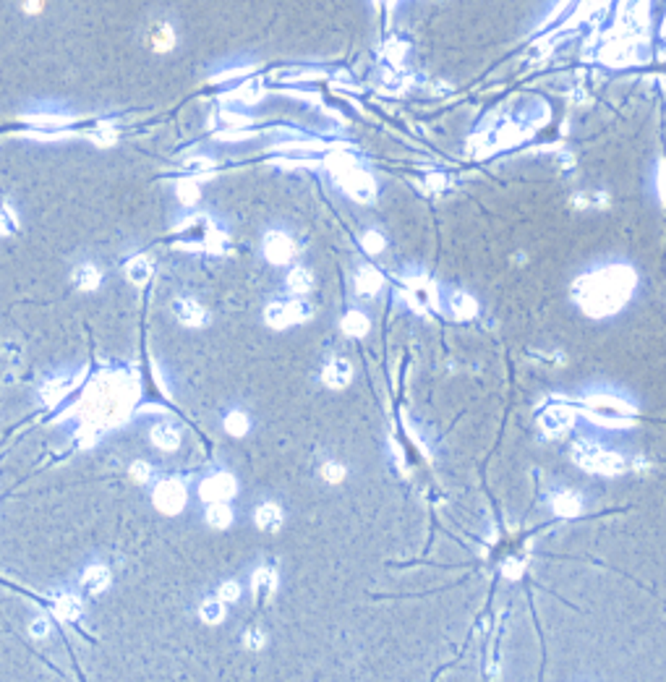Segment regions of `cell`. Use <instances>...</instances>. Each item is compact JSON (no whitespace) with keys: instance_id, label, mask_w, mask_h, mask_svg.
<instances>
[{"instance_id":"obj_1","label":"cell","mask_w":666,"mask_h":682,"mask_svg":"<svg viewBox=\"0 0 666 682\" xmlns=\"http://www.w3.org/2000/svg\"><path fill=\"white\" fill-rule=\"evenodd\" d=\"M638 277L627 264H612L606 270L583 275L573 288L577 306L593 319L617 314L632 296Z\"/></svg>"},{"instance_id":"obj_2","label":"cell","mask_w":666,"mask_h":682,"mask_svg":"<svg viewBox=\"0 0 666 682\" xmlns=\"http://www.w3.org/2000/svg\"><path fill=\"white\" fill-rule=\"evenodd\" d=\"M326 168L332 170L335 181L342 186V191H348L353 199L371 201V199L377 197V186L371 181V175L366 170H361L348 152H332L329 160H326Z\"/></svg>"},{"instance_id":"obj_3","label":"cell","mask_w":666,"mask_h":682,"mask_svg":"<svg viewBox=\"0 0 666 682\" xmlns=\"http://www.w3.org/2000/svg\"><path fill=\"white\" fill-rule=\"evenodd\" d=\"M583 406H586L588 419H593L601 426H612V429L632 424V416H635V408L614 395H590Z\"/></svg>"},{"instance_id":"obj_4","label":"cell","mask_w":666,"mask_h":682,"mask_svg":"<svg viewBox=\"0 0 666 682\" xmlns=\"http://www.w3.org/2000/svg\"><path fill=\"white\" fill-rule=\"evenodd\" d=\"M573 458L580 468L590 473H601V476H617V473L627 471V460L622 455L609 452L596 442H575Z\"/></svg>"},{"instance_id":"obj_5","label":"cell","mask_w":666,"mask_h":682,"mask_svg":"<svg viewBox=\"0 0 666 682\" xmlns=\"http://www.w3.org/2000/svg\"><path fill=\"white\" fill-rule=\"evenodd\" d=\"M309 316H313V306L303 301V298H285V301H272L264 311L267 324L274 329H285L290 324H300Z\"/></svg>"},{"instance_id":"obj_6","label":"cell","mask_w":666,"mask_h":682,"mask_svg":"<svg viewBox=\"0 0 666 682\" xmlns=\"http://www.w3.org/2000/svg\"><path fill=\"white\" fill-rule=\"evenodd\" d=\"M146 47L152 50V53H173L175 47H178V42H181V34H178V29L175 24L170 21V19H157V21H149L146 24Z\"/></svg>"},{"instance_id":"obj_7","label":"cell","mask_w":666,"mask_h":682,"mask_svg":"<svg viewBox=\"0 0 666 682\" xmlns=\"http://www.w3.org/2000/svg\"><path fill=\"white\" fill-rule=\"evenodd\" d=\"M155 505H157V510L168 512V515L181 512L183 505H186V486H183L178 478L159 481V484L155 486Z\"/></svg>"},{"instance_id":"obj_8","label":"cell","mask_w":666,"mask_h":682,"mask_svg":"<svg viewBox=\"0 0 666 682\" xmlns=\"http://www.w3.org/2000/svg\"><path fill=\"white\" fill-rule=\"evenodd\" d=\"M261 249H264V256L272 264H287L296 254V243L285 230H269L261 241Z\"/></svg>"},{"instance_id":"obj_9","label":"cell","mask_w":666,"mask_h":682,"mask_svg":"<svg viewBox=\"0 0 666 682\" xmlns=\"http://www.w3.org/2000/svg\"><path fill=\"white\" fill-rule=\"evenodd\" d=\"M199 494L204 502H227L235 494V478L230 473H214L201 481Z\"/></svg>"},{"instance_id":"obj_10","label":"cell","mask_w":666,"mask_h":682,"mask_svg":"<svg viewBox=\"0 0 666 682\" xmlns=\"http://www.w3.org/2000/svg\"><path fill=\"white\" fill-rule=\"evenodd\" d=\"M173 311L178 316V322L186 324V327H204L209 322L207 309L199 301H194V298H186V296L173 301Z\"/></svg>"},{"instance_id":"obj_11","label":"cell","mask_w":666,"mask_h":682,"mask_svg":"<svg viewBox=\"0 0 666 682\" xmlns=\"http://www.w3.org/2000/svg\"><path fill=\"white\" fill-rule=\"evenodd\" d=\"M575 421V413L570 406H548L541 416V429L546 434H564Z\"/></svg>"},{"instance_id":"obj_12","label":"cell","mask_w":666,"mask_h":682,"mask_svg":"<svg viewBox=\"0 0 666 682\" xmlns=\"http://www.w3.org/2000/svg\"><path fill=\"white\" fill-rule=\"evenodd\" d=\"M351 377H353V368L345 358H332V361L324 366V371H322V380H324V384L326 387H335V390L345 387V384H351Z\"/></svg>"},{"instance_id":"obj_13","label":"cell","mask_w":666,"mask_h":682,"mask_svg":"<svg viewBox=\"0 0 666 682\" xmlns=\"http://www.w3.org/2000/svg\"><path fill=\"white\" fill-rule=\"evenodd\" d=\"M71 277H74V285H76L78 290H84V293L97 290L100 288V283H102V272L97 270V264H91V262L78 264Z\"/></svg>"},{"instance_id":"obj_14","label":"cell","mask_w":666,"mask_h":682,"mask_svg":"<svg viewBox=\"0 0 666 682\" xmlns=\"http://www.w3.org/2000/svg\"><path fill=\"white\" fill-rule=\"evenodd\" d=\"M551 507L562 518H575V515H580V510H583V497L575 494V492H559V494H554V499H551Z\"/></svg>"},{"instance_id":"obj_15","label":"cell","mask_w":666,"mask_h":682,"mask_svg":"<svg viewBox=\"0 0 666 682\" xmlns=\"http://www.w3.org/2000/svg\"><path fill=\"white\" fill-rule=\"evenodd\" d=\"M81 586L89 591V593H102L110 586V570L104 564H91V567H87V573L81 575Z\"/></svg>"},{"instance_id":"obj_16","label":"cell","mask_w":666,"mask_h":682,"mask_svg":"<svg viewBox=\"0 0 666 682\" xmlns=\"http://www.w3.org/2000/svg\"><path fill=\"white\" fill-rule=\"evenodd\" d=\"M256 525L261 531H280L282 525V510L274 502H261L256 510Z\"/></svg>"},{"instance_id":"obj_17","label":"cell","mask_w":666,"mask_h":682,"mask_svg":"<svg viewBox=\"0 0 666 682\" xmlns=\"http://www.w3.org/2000/svg\"><path fill=\"white\" fill-rule=\"evenodd\" d=\"M152 442H155L159 450H178L181 445V432H178V426H173V424H157L155 429H152Z\"/></svg>"},{"instance_id":"obj_18","label":"cell","mask_w":666,"mask_h":682,"mask_svg":"<svg viewBox=\"0 0 666 682\" xmlns=\"http://www.w3.org/2000/svg\"><path fill=\"white\" fill-rule=\"evenodd\" d=\"M261 97H264L261 81H243V84L235 87L230 94H225V100H235V102H241V105H254V102H259Z\"/></svg>"},{"instance_id":"obj_19","label":"cell","mask_w":666,"mask_h":682,"mask_svg":"<svg viewBox=\"0 0 666 682\" xmlns=\"http://www.w3.org/2000/svg\"><path fill=\"white\" fill-rule=\"evenodd\" d=\"M126 277H129L133 285H146V280L152 277V262H149L144 254L129 259V264H126Z\"/></svg>"},{"instance_id":"obj_20","label":"cell","mask_w":666,"mask_h":682,"mask_svg":"<svg viewBox=\"0 0 666 682\" xmlns=\"http://www.w3.org/2000/svg\"><path fill=\"white\" fill-rule=\"evenodd\" d=\"M285 283L296 296H306V293L313 288V275L306 270V267H293V270L287 272Z\"/></svg>"},{"instance_id":"obj_21","label":"cell","mask_w":666,"mask_h":682,"mask_svg":"<svg viewBox=\"0 0 666 682\" xmlns=\"http://www.w3.org/2000/svg\"><path fill=\"white\" fill-rule=\"evenodd\" d=\"M355 288H358L361 296L368 298V296H374V293L381 288V275H379L374 267H364V270L355 275Z\"/></svg>"},{"instance_id":"obj_22","label":"cell","mask_w":666,"mask_h":682,"mask_svg":"<svg viewBox=\"0 0 666 682\" xmlns=\"http://www.w3.org/2000/svg\"><path fill=\"white\" fill-rule=\"evenodd\" d=\"M204 518H207V523L212 528H227V525L233 523V510L225 502H209Z\"/></svg>"},{"instance_id":"obj_23","label":"cell","mask_w":666,"mask_h":682,"mask_svg":"<svg viewBox=\"0 0 666 682\" xmlns=\"http://www.w3.org/2000/svg\"><path fill=\"white\" fill-rule=\"evenodd\" d=\"M342 332L348 338H364L368 332V319H366L361 311H348L342 316Z\"/></svg>"},{"instance_id":"obj_24","label":"cell","mask_w":666,"mask_h":682,"mask_svg":"<svg viewBox=\"0 0 666 682\" xmlns=\"http://www.w3.org/2000/svg\"><path fill=\"white\" fill-rule=\"evenodd\" d=\"M175 194L181 199L183 207H194L196 201L201 199V191H199V181L196 178H181L178 186H175Z\"/></svg>"},{"instance_id":"obj_25","label":"cell","mask_w":666,"mask_h":682,"mask_svg":"<svg viewBox=\"0 0 666 682\" xmlns=\"http://www.w3.org/2000/svg\"><path fill=\"white\" fill-rule=\"evenodd\" d=\"M274 586H277V575H274L272 567H259L254 573V593L269 596V593H274Z\"/></svg>"},{"instance_id":"obj_26","label":"cell","mask_w":666,"mask_h":682,"mask_svg":"<svg viewBox=\"0 0 666 682\" xmlns=\"http://www.w3.org/2000/svg\"><path fill=\"white\" fill-rule=\"evenodd\" d=\"M55 612H58V617H63V619H78L81 612H84V606L78 602V596L65 593V596H60V599L55 602Z\"/></svg>"},{"instance_id":"obj_27","label":"cell","mask_w":666,"mask_h":682,"mask_svg":"<svg viewBox=\"0 0 666 682\" xmlns=\"http://www.w3.org/2000/svg\"><path fill=\"white\" fill-rule=\"evenodd\" d=\"M199 617L207 622V625H220L225 619V602L222 599H207L199 609Z\"/></svg>"},{"instance_id":"obj_28","label":"cell","mask_w":666,"mask_h":682,"mask_svg":"<svg viewBox=\"0 0 666 682\" xmlns=\"http://www.w3.org/2000/svg\"><path fill=\"white\" fill-rule=\"evenodd\" d=\"M201 249H207L209 254H225V251H227V236L222 233L220 228H212V223H209Z\"/></svg>"},{"instance_id":"obj_29","label":"cell","mask_w":666,"mask_h":682,"mask_svg":"<svg viewBox=\"0 0 666 682\" xmlns=\"http://www.w3.org/2000/svg\"><path fill=\"white\" fill-rule=\"evenodd\" d=\"M19 225H21V220H19V214L13 210V204L3 201L0 204V238L11 236L13 230H19Z\"/></svg>"},{"instance_id":"obj_30","label":"cell","mask_w":666,"mask_h":682,"mask_svg":"<svg viewBox=\"0 0 666 682\" xmlns=\"http://www.w3.org/2000/svg\"><path fill=\"white\" fill-rule=\"evenodd\" d=\"M251 429V421L243 410H230L227 416H225V432L233 434V437H243V434Z\"/></svg>"},{"instance_id":"obj_31","label":"cell","mask_w":666,"mask_h":682,"mask_svg":"<svg viewBox=\"0 0 666 682\" xmlns=\"http://www.w3.org/2000/svg\"><path fill=\"white\" fill-rule=\"evenodd\" d=\"M452 311L457 316H463V319H470V316L476 314V301L470 298L468 293H455L452 296Z\"/></svg>"},{"instance_id":"obj_32","label":"cell","mask_w":666,"mask_h":682,"mask_svg":"<svg viewBox=\"0 0 666 682\" xmlns=\"http://www.w3.org/2000/svg\"><path fill=\"white\" fill-rule=\"evenodd\" d=\"M71 384H74V382H55L52 380V382L45 384L42 395H45V400H47V403H58V400H60V397L71 390Z\"/></svg>"},{"instance_id":"obj_33","label":"cell","mask_w":666,"mask_h":682,"mask_svg":"<svg viewBox=\"0 0 666 682\" xmlns=\"http://www.w3.org/2000/svg\"><path fill=\"white\" fill-rule=\"evenodd\" d=\"M361 246H364L368 254H379L384 249V236L377 233V230H366L364 238H361Z\"/></svg>"},{"instance_id":"obj_34","label":"cell","mask_w":666,"mask_h":682,"mask_svg":"<svg viewBox=\"0 0 666 682\" xmlns=\"http://www.w3.org/2000/svg\"><path fill=\"white\" fill-rule=\"evenodd\" d=\"M322 473H324V478L329 484H340V481L345 478V468H342L340 463H324Z\"/></svg>"},{"instance_id":"obj_35","label":"cell","mask_w":666,"mask_h":682,"mask_svg":"<svg viewBox=\"0 0 666 682\" xmlns=\"http://www.w3.org/2000/svg\"><path fill=\"white\" fill-rule=\"evenodd\" d=\"M238 596H241V586H238L235 580H225V583L220 586V599L225 604L238 602Z\"/></svg>"},{"instance_id":"obj_36","label":"cell","mask_w":666,"mask_h":682,"mask_svg":"<svg viewBox=\"0 0 666 682\" xmlns=\"http://www.w3.org/2000/svg\"><path fill=\"white\" fill-rule=\"evenodd\" d=\"M29 632H32V638H47L50 635V619L47 617H37L32 625H29Z\"/></svg>"},{"instance_id":"obj_37","label":"cell","mask_w":666,"mask_h":682,"mask_svg":"<svg viewBox=\"0 0 666 682\" xmlns=\"http://www.w3.org/2000/svg\"><path fill=\"white\" fill-rule=\"evenodd\" d=\"M19 8H21V14L24 16H39L42 11H45V0H21L19 3Z\"/></svg>"},{"instance_id":"obj_38","label":"cell","mask_w":666,"mask_h":682,"mask_svg":"<svg viewBox=\"0 0 666 682\" xmlns=\"http://www.w3.org/2000/svg\"><path fill=\"white\" fill-rule=\"evenodd\" d=\"M254 66H241V68H227V71H222L217 76H212V81H227V79H238V76H246L251 74Z\"/></svg>"},{"instance_id":"obj_39","label":"cell","mask_w":666,"mask_h":682,"mask_svg":"<svg viewBox=\"0 0 666 682\" xmlns=\"http://www.w3.org/2000/svg\"><path fill=\"white\" fill-rule=\"evenodd\" d=\"M131 473H133V478H136V481H146V478L152 476V468H149L144 460H136V463L131 465Z\"/></svg>"},{"instance_id":"obj_40","label":"cell","mask_w":666,"mask_h":682,"mask_svg":"<svg viewBox=\"0 0 666 682\" xmlns=\"http://www.w3.org/2000/svg\"><path fill=\"white\" fill-rule=\"evenodd\" d=\"M248 136H254V131H235V129H230V131H222L220 133V139L222 142H238V139H248Z\"/></svg>"},{"instance_id":"obj_41","label":"cell","mask_w":666,"mask_h":682,"mask_svg":"<svg viewBox=\"0 0 666 682\" xmlns=\"http://www.w3.org/2000/svg\"><path fill=\"white\" fill-rule=\"evenodd\" d=\"M261 643H264V635H261L259 630H251V632H246V646L251 648V651L261 648Z\"/></svg>"}]
</instances>
